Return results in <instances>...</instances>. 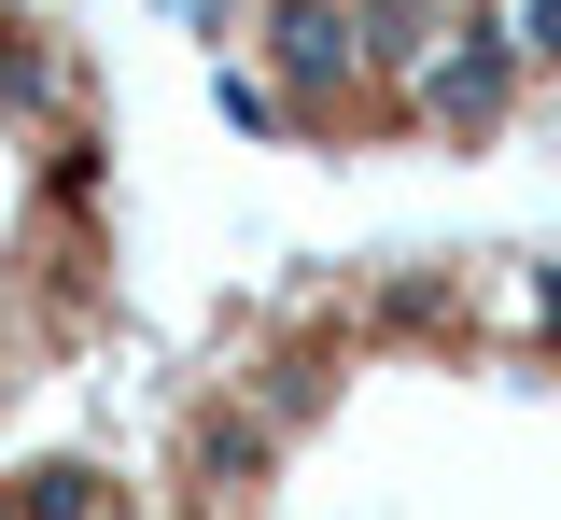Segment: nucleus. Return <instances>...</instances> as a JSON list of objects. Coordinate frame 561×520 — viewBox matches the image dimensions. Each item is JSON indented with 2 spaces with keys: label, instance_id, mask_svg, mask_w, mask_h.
Listing matches in <instances>:
<instances>
[{
  "label": "nucleus",
  "instance_id": "1",
  "mask_svg": "<svg viewBox=\"0 0 561 520\" xmlns=\"http://www.w3.org/2000/svg\"><path fill=\"white\" fill-rule=\"evenodd\" d=\"M140 520H561V225H393L197 324Z\"/></svg>",
  "mask_w": 561,
  "mask_h": 520
},
{
  "label": "nucleus",
  "instance_id": "2",
  "mask_svg": "<svg viewBox=\"0 0 561 520\" xmlns=\"http://www.w3.org/2000/svg\"><path fill=\"white\" fill-rule=\"evenodd\" d=\"M127 338V99L57 0H0V464Z\"/></svg>",
  "mask_w": 561,
  "mask_h": 520
},
{
  "label": "nucleus",
  "instance_id": "3",
  "mask_svg": "<svg viewBox=\"0 0 561 520\" xmlns=\"http://www.w3.org/2000/svg\"><path fill=\"white\" fill-rule=\"evenodd\" d=\"M0 520H140V478L99 450H14L0 464Z\"/></svg>",
  "mask_w": 561,
  "mask_h": 520
}]
</instances>
